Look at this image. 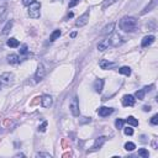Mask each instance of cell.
Wrapping results in <instances>:
<instances>
[{
  "instance_id": "2",
  "label": "cell",
  "mask_w": 158,
  "mask_h": 158,
  "mask_svg": "<svg viewBox=\"0 0 158 158\" xmlns=\"http://www.w3.org/2000/svg\"><path fill=\"white\" fill-rule=\"evenodd\" d=\"M40 10H41V4L39 2H34L31 5H28V16L31 19H39L40 17Z\"/></svg>"
},
{
  "instance_id": "15",
  "label": "cell",
  "mask_w": 158,
  "mask_h": 158,
  "mask_svg": "<svg viewBox=\"0 0 158 158\" xmlns=\"http://www.w3.org/2000/svg\"><path fill=\"white\" fill-rule=\"evenodd\" d=\"M114 28H115V22H110L109 25H106L103 31H101V35H110L114 32Z\"/></svg>"
},
{
  "instance_id": "24",
  "label": "cell",
  "mask_w": 158,
  "mask_h": 158,
  "mask_svg": "<svg viewBox=\"0 0 158 158\" xmlns=\"http://www.w3.org/2000/svg\"><path fill=\"white\" fill-rule=\"evenodd\" d=\"M145 95H146V91L143 89H140L135 93V98H137L138 100H143L145 99Z\"/></svg>"
},
{
  "instance_id": "1",
  "label": "cell",
  "mask_w": 158,
  "mask_h": 158,
  "mask_svg": "<svg viewBox=\"0 0 158 158\" xmlns=\"http://www.w3.org/2000/svg\"><path fill=\"white\" fill-rule=\"evenodd\" d=\"M137 27V20L134 16H125L120 20V28L125 32H132Z\"/></svg>"
},
{
  "instance_id": "31",
  "label": "cell",
  "mask_w": 158,
  "mask_h": 158,
  "mask_svg": "<svg viewBox=\"0 0 158 158\" xmlns=\"http://www.w3.org/2000/svg\"><path fill=\"white\" fill-rule=\"evenodd\" d=\"M36 157H43V158H52V154L50 153H45V152H37Z\"/></svg>"
},
{
  "instance_id": "27",
  "label": "cell",
  "mask_w": 158,
  "mask_h": 158,
  "mask_svg": "<svg viewBox=\"0 0 158 158\" xmlns=\"http://www.w3.org/2000/svg\"><path fill=\"white\" fill-rule=\"evenodd\" d=\"M123 123H125V120H122V119H117V120L115 121V126H116V129H117V130L123 129Z\"/></svg>"
},
{
  "instance_id": "4",
  "label": "cell",
  "mask_w": 158,
  "mask_h": 158,
  "mask_svg": "<svg viewBox=\"0 0 158 158\" xmlns=\"http://www.w3.org/2000/svg\"><path fill=\"white\" fill-rule=\"evenodd\" d=\"M69 110H71V112H72L73 116H75V117L79 116V114H80V111H79V101H78V98L77 97H74L72 99V101L69 104Z\"/></svg>"
},
{
  "instance_id": "21",
  "label": "cell",
  "mask_w": 158,
  "mask_h": 158,
  "mask_svg": "<svg viewBox=\"0 0 158 158\" xmlns=\"http://www.w3.org/2000/svg\"><path fill=\"white\" fill-rule=\"evenodd\" d=\"M6 45L10 47V48H16V47H19V41L15 39V37H11V39H9L8 40V42H6Z\"/></svg>"
},
{
  "instance_id": "28",
  "label": "cell",
  "mask_w": 158,
  "mask_h": 158,
  "mask_svg": "<svg viewBox=\"0 0 158 158\" xmlns=\"http://www.w3.org/2000/svg\"><path fill=\"white\" fill-rule=\"evenodd\" d=\"M123 134H125L126 136H132V135H134V129L131 127V126H127V127L123 129Z\"/></svg>"
},
{
  "instance_id": "11",
  "label": "cell",
  "mask_w": 158,
  "mask_h": 158,
  "mask_svg": "<svg viewBox=\"0 0 158 158\" xmlns=\"http://www.w3.org/2000/svg\"><path fill=\"white\" fill-rule=\"evenodd\" d=\"M109 41H110V45H112V46L117 47L119 45H121V43H122V37H121V35H119V34H114V35H112V37H111V39H109Z\"/></svg>"
},
{
  "instance_id": "30",
  "label": "cell",
  "mask_w": 158,
  "mask_h": 158,
  "mask_svg": "<svg viewBox=\"0 0 158 158\" xmlns=\"http://www.w3.org/2000/svg\"><path fill=\"white\" fill-rule=\"evenodd\" d=\"M47 125H48V122H47V121H43V122L39 126V131H40V132H45L46 129H47Z\"/></svg>"
},
{
  "instance_id": "8",
  "label": "cell",
  "mask_w": 158,
  "mask_h": 158,
  "mask_svg": "<svg viewBox=\"0 0 158 158\" xmlns=\"http://www.w3.org/2000/svg\"><path fill=\"white\" fill-rule=\"evenodd\" d=\"M112 112H114V109H112V108L101 106V108L98 109V114H99V116H101V117H106V116L111 115Z\"/></svg>"
},
{
  "instance_id": "12",
  "label": "cell",
  "mask_w": 158,
  "mask_h": 158,
  "mask_svg": "<svg viewBox=\"0 0 158 158\" xmlns=\"http://www.w3.org/2000/svg\"><path fill=\"white\" fill-rule=\"evenodd\" d=\"M154 40H156V37H154L153 35H148V36L143 37L141 46H142V47H148V46H151V45L154 42Z\"/></svg>"
},
{
  "instance_id": "14",
  "label": "cell",
  "mask_w": 158,
  "mask_h": 158,
  "mask_svg": "<svg viewBox=\"0 0 158 158\" xmlns=\"http://www.w3.org/2000/svg\"><path fill=\"white\" fill-rule=\"evenodd\" d=\"M114 66H115V63H114V62H110V61H108V59H101L100 63H99V67H100L101 69H109V68H111V67H114Z\"/></svg>"
},
{
  "instance_id": "13",
  "label": "cell",
  "mask_w": 158,
  "mask_h": 158,
  "mask_svg": "<svg viewBox=\"0 0 158 158\" xmlns=\"http://www.w3.org/2000/svg\"><path fill=\"white\" fill-rule=\"evenodd\" d=\"M93 88L97 93H101L104 88V79H97L93 84Z\"/></svg>"
},
{
  "instance_id": "38",
  "label": "cell",
  "mask_w": 158,
  "mask_h": 158,
  "mask_svg": "<svg viewBox=\"0 0 158 158\" xmlns=\"http://www.w3.org/2000/svg\"><path fill=\"white\" fill-rule=\"evenodd\" d=\"M69 17H73V13H68V15H67L66 19H69Z\"/></svg>"
},
{
  "instance_id": "23",
  "label": "cell",
  "mask_w": 158,
  "mask_h": 158,
  "mask_svg": "<svg viewBox=\"0 0 158 158\" xmlns=\"http://www.w3.org/2000/svg\"><path fill=\"white\" fill-rule=\"evenodd\" d=\"M125 122H127L130 126H134V127H135V126H138V120L135 119L134 116H129L127 119L125 120Z\"/></svg>"
},
{
  "instance_id": "26",
  "label": "cell",
  "mask_w": 158,
  "mask_h": 158,
  "mask_svg": "<svg viewBox=\"0 0 158 158\" xmlns=\"http://www.w3.org/2000/svg\"><path fill=\"white\" fill-rule=\"evenodd\" d=\"M135 148H136V145H135L134 142H126V143H125V149H126V151L131 152V151H134Z\"/></svg>"
},
{
  "instance_id": "34",
  "label": "cell",
  "mask_w": 158,
  "mask_h": 158,
  "mask_svg": "<svg viewBox=\"0 0 158 158\" xmlns=\"http://www.w3.org/2000/svg\"><path fill=\"white\" fill-rule=\"evenodd\" d=\"M149 122H151L152 125H158V115H153Z\"/></svg>"
},
{
  "instance_id": "7",
  "label": "cell",
  "mask_w": 158,
  "mask_h": 158,
  "mask_svg": "<svg viewBox=\"0 0 158 158\" xmlns=\"http://www.w3.org/2000/svg\"><path fill=\"white\" fill-rule=\"evenodd\" d=\"M136 103V99L134 95H130V94H126V95L122 97V105L123 106H134Z\"/></svg>"
},
{
  "instance_id": "37",
  "label": "cell",
  "mask_w": 158,
  "mask_h": 158,
  "mask_svg": "<svg viewBox=\"0 0 158 158\" xmlns=\"http://www.w3.org/2000/svg\"><path fill=\"white\" fill-rule=\"evenodd\" d=\"M143 110L145 111H151V106L149 105H146V106H143Z\"/></svg>"
},
{
  "instance_id": "41",
  "label": "cell",
  "mask_w": 158,
  "mask_h": 158,
  "mask_svg": "<svg viewBox=\"0 0 158 158\" xmlns=\"http://www.w3.org/2000/svg\"><path fill=\"white\" fill-rule=\"evenodd\" d=\"M54 2H57V0H54ZM59 2H62V0H59Z\"/></svg>"
},
{
  "instance_id": "29",
  "label": "cell",
  "mask_w": 158,
  "mask_h": 158,
  "mask_svg": "<svg viewBox=\"0 0 158 158\" xmlns=\"http://www.w3.org/2000/svg\"><path fill=\"white\" fill-rule=\"evenodd\" d=\"M116 2H117V0H104V3H103V9H106L108 6L115 4Z\"/></svg>"
},
{
  "instance_id": "16",
  "label": "cell",
  "mask_w": 158,
  "mask_h": 158,
  "mask_svg": "<svg viewBox=\"0 0 158 158\" xmlns=\"http://www.w3.org/2000/svg\"><path fill=\"white\" fill-rule=\"evenodd\" d=\"M8 63H10L13 66H16L20 63V57L17 54H10V56H8Z\"/></svg>"
},
{
  "instance_id": "19",
  "label": "cell",
  "mask_w": 158,
  "mask_h": 158,
  "mask_svg": "<svg viewBox=\"0 0 158 158\" xmlns=\"http://www.w3.org/2000/svg\"><path fill=\"white\" fill-rule=\"evenodd\" d=\"M13 24H14V22H13V20H9V21L6 22V25H5L4 27H3L2 35H4V36H5V35H8V34L10 32V30L13 28Z\"/></svg>"
},
{
  "instance_id": "9",
  "label": "cell",
  "mask_w": 158,
  "mask_h": 158,
  "mask_svg": "<svg viewBox=\"0 0 158 158\" xmlns=\"http://www.w3.org/2000/svg\"><path fill=\"white\" fill-rule=\"evenodd\" d=\"M105 142H106V137H105V136L98 137V138L95 140V142H94L93 147H91V151H97V149H99V148H100Z\"/></svg>"
},
{
  "instance_id": "35",
  "label": "cell",
  "mask_w": 158,
  "mask_h": 158,
  "mask_svg": "<svg viewBox=\"0 0 158 158\" xmlns=\"http://www.w3.org/2000/svg\"><path fill=\"white\" fill-rule=\"evenodd\" d=\"M80 2V0H71V2H69V5H68V8H74L78 3Z\"/></svg>"
},
{
  "instance_id": "33",
  "label": "cell",
  "mask_w": 158,
  "mask_h": 158,
  "mask_svg": "<svg viewBox=\"0 0 158 158\" xmlns=\"http://www.w3.org/2000/svg\"><path fill=\"white\" fill-rule=\"evenodd\" d=\"M5 13H6V6L5 5H2V6H0V19L5 15Z\"/></svg>"
},
{
  "instance_id": "25",
  "label": "cell",
  "mask_w": 158,
  "mask_h": 158,
  "mask_svg": "<svg viewBox=\"0 0 158 158\" xmlns=\"http://www.w3.org/2000/svg\"><path fill=\"white\" fill-rule=\"evenodd\" d=\"M138 156L140 157H143V158H148L149 157V152L146 148H140L138 149Z\"/></svg>"
},
{
  "instance_id": "42",
  "label": "cell",
  "mask_w": 158,
  "mask_h": 158,
  "mask_svg": "<svg viewBox=\"0 0 158 158\" xmlns=\"http://www.w3.org/2000/svg\"><path fill=\"white\" fill-rule=\"evenodd\" d=\"M0 86H2V83H0Z\"/></svg>"
},
{
  "instance_id": "22",
  "label": "cell",
  "mask_w": 158,
  "mask_h": 158,
  "mask_svg": "<svg viewBox=\"0 0 158 158\" xmlns=\"http://www.w3.org/2000/svg\"><path fill=\"white\" fill-rule=\"evenodd\" d=\"M119 73H121V74H123L126 77H129V75H131V68L127 67V66H123V67H121L119 69Z\"/></svg>"
},
{
  "instance_id": "32",
  "label": "cell",
  "mask_w": 158,
  "mask_h": 158,
  "mask_svg": "<svg viewBox=\"0 0 158 158\" xmlns=\"http://www.w3.org/2000/svg\"><path fill=\"white\" fill-rule=\"evenodd\" d=\"M20 54H27V52H28V48H27V45H22L21 47H20Z\"/></svg>"
},
{
  "instance_id": "5",
  "label": "cell",
  "mask_w": 158,
  "mask_h": 158,
  "mask_svg": "<svg viewBox=\"0 0 158 158\" xmlns=\"http://www.w3.org/2000/svg\"><path fill=\"white\" fill-rule=\"evenodd\" d=\"M45 75H46V69H45L42 63H40L39 67H37V71H36V74H35V82L40 83L45 78Z\"/></svg>"
},
{
  "instance_id": "36",
  "label": "cell",
  "mask_w": 158,
  "mask_h": 158,
  "mask_svg": "<svg viewBox=\"0 0 158 158\" xmlns=\"http://www.w3.org/2000/svg\"><path fill=\"white\" fill-rule=\"evenodd\" d=\"M35 2V0H22V4L25 5V6H28V5H31Z\"/></svg>"
},
{
  "instance_id": "10",
  "label": "cell",
  "mask_w": 158,
  "mask_h": 158,
  "mask_svg": "<svg viewBox=\"0 0 158 158\" xmlns=\"http://www.w3.org/2000/svg\"><path fill=\"white\" fill-rule=\"evenodd\" d=\"M52 103H53V99H52V97L51 95H42V98H41V105L43 106V108H50L51 105H52Z\"/></svg>"
},
{
  "instance_id": "17",
  "label": "cell",
  "mask_w": 158,
  "mask_h": 158,
  "mask_svg": "<svg viewBox=\"0 0 158 158\" xmlns=\"http://www.w3.org/2000/svg\"><path fill=\"white\" fill-rule=\"evenodd\" d=\"M109 46H110V41H109V39H106V40H103L101 42L98 43V50L100 52H104L105 50H108Z\"/></svg>"
},
{
  "instance_id": "40",
  "label": "cell",
  "mask_w": 158,
  "mask_h": 158,
  "mask_svg": "<svg viewBox=\"0 0 158 158\" xmlns=\"http://www.w3.org/2000/svg\"><path fill=\"white\" fill-rule=\"evenodd\" d=\"M75 36H77V32H72V34H71V37H72V39H74Z\"/></svg>"
},
{
  "instance_id": "39",
  "label": "cell",
  "mask_w": 158,
  "mask_h": 158,
  "mask_svg": "<svg viewBox=\"0 0 158 158\" xmlns=\"http://www.w3.org/2000/svg\"><path fill=\"white\" fill-rule=\"evenodd\" d=\"M15 157H25V154L24 153H17V154H15Z\"/></svg>"
},
{
  "instance_id": "18",
  "label": "cell",
  "mask_w": 158,
  "mask_h": 158,
  "mask_svg": "<svg viewBox=\"0 0 158 158\" xmlns=\"http://www.w3.org/2000/svg\"><path fill=\"white\" fill-rule=\"evenodd\" d=\"M157 6V0H151L149 2V4L143 9V11H142V14H147V13H149V11H152L154 8Z\"/></svg>"
},
{
  "instance_id": "6",
  "label": "cell",
  "mask_w": 158,
  "mask_h": 158,
  "mask_svg": "<svg viewBox=\"0 0 158 158\" xmlns=\"http://www.w3.org/2000/svg\"><path fill=\"white\" fill-rule=\"evenodd\" d=\"M89 15H90V11H89V10H86L82 16H79V17H78V20L75 21V25H77L78 27H83V26H85V25L88 24V21H89Z\"/></svg>"
},
{
  "instance_id": "3",
  "label": "cell",
  "mask_w": 158,
  "mask_h": 158,
  "mask_svg": "<svg viewBox=\"0 0 158 158\" xmlns=\"http://www.w3.org/2000/svg\"><path fill=\"white\" fill-rule=\"evenodd\" d=\"M13 82H14V73L11 72H5L0 75V83L3 85H10L13 84Z\"/></svg>"
},
{
  "instance_id": "20",
  "label": "cell",
  "mask_w": 158,
  "mask_h": 158,
  "mask_svg": "<svg viewBox=\"0 0 158 158\" xmlns=\"http://www.w3.org/2000/svg\"><path fill=\"white\" fill-rule=\"evenodd\" d=\"M61 35H62V31H61V30H54L53 32L50 35V41H51V42H54L57 39H59Z\"/></svg>"
}]
</instances>
